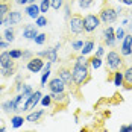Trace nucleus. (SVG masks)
<instances>
[{"mask_svg":"<svg viewBox=\"0 0 132 132\" xmlns=\"http://www.w3.org/2000/svg\"><path fill=\"white\" fill-rule=\"evenodd\" d=\"M11 121H12V126H14V128H20V126L23 125L24 119H23V117H18V116H17V117H14V119L11 120Z\"/></svg>","mask_w":132,"mask_h":132,"instance_id":"obj_26","label":"nucleus"},{"mask_svg":"<svg viewBox=\"0 0 132 132\" xmlns=\"http://www.w3.org/2000/svg\"><path fill=\"white\" fill-rule=\"evenodd\" d=\"M46 24H47V18H46L44 15H40V17L37 18V26L43 27V26H46Z\"/></svg>","mask_w":132,"mask_h":132,"instance_id":"obj_28","label":"nucleus"},{"mask_svg":"<svg viewBox=\"0 0 132 132\" xmlns=\"http://www.w3.org/2000/svg\"><path fill=\"white\" fill-rule=\"evenodd\" d=\"M9 8H11L9 3H6V2H2V3H0V20H3L5 15L9 12Z\"/></svg>","mask_w":132,"mask_h":132,"instance_id":"obj_20","label":"nucleus"},{"mask_svg":"<svg viewBox=\"0 0 132 132\" xmlns=\"http://www.w3.org/2000/svg\"><path fill=\"white\" fill-rule=\"evenodd\" d=\"M102 55H103V47H99V50H97V56L100 58Z\"/></svg>","mask_w":132,"mask_h":132,"instance_id":"obj_39","label":"nucleus"},{"mask_svg":"<svg viewBox=\"0 0 132 132\" xmlns=\"http://www.w3.org/2000/svg\"><path fill=\"white\" fill-rule=\"evenodd\" d=\"M73 84L76 87H82L85 85L88 80H90V70H88V65L87 62L80 64V62H76V65L73 67Z\"/></svg>","mask_w":132,"mask_h":132,"instance_id":"obj_1","label":"nucleus"},{"mask_svg":"<svg viewBox=\"0 0 132 132\" xmlns=\"http://www.w3.org/2000/svg\"><path fill=\"white\" fill-rule=\"evenodd\" d=\"M21 94H23L24 97H29V96L32 94V88H30L29 85H26V87H24V90H23V93H21Z\"/></svg>","mask_w":132,"mask_h":132,"instance_id":"obj_36","label":"nucleus"},{"mask_svg":"<svg viewBox=\"0 0 132 132\" xmlns=\"http://www.w3.org/2000/svg\"><path fill=\"white\" fill-rule=\"evenodd\" d=\"M68 96H67L65 93H53L52 94V103H55V105L58 106L59 109L61 108H65L67 105H68Z\"/></svg>","mask_w":132,"mask_h":132,"instance_id":"obj_6","label":"nucleus"},{"mask_svg":"<svg viewBox=\"0 0 132 132\" xmlns=\"http://www.w3.org/2000/svg\"><path fill=\"white\" fill-rule=\"evenodd\" d=\"M0 65L2 68H9V67H15V62L11 58L9 52H2L0 53Z\"/></svg>","mask_w":132,"mask_h":132,"instance_id":"obj_10","label":"nucleus"},{"mask_svg":"<svg viewBox=\"0 0 132 132\" xmlns=\"http://www.w3.org/2000/svg\"><path fill=\"white\" fill-rule=\"evenodd\" d=\"M123 84L126 90H132V67H128L123 73Z\"/></svg>","mask_w":132,"mask_h":132,"instance_id":"obj_14","label":"nucleus"},{"mask_svg":"<svg viewBox=\"0 0 132 132\" xmlns=\"http://www.w3.org/2000/svg\"><path fill=\"white\" fill-rule=\"evenodd\" d=\"M0 132H6V129H5L3 126H0Z\"/></svg>","mask_w":132,"mask_h":132,"instance_id":"obj_43","label":"nucleus"},{"mask_svg":"<svg viewBox=\"0 0 132 132\" xmlns=\"http://www.w3.org/2000/svg\"><path fill=\"white\" fill-rule=\"evenodd\" d=\"M26 67H27V70H29L30 73H38L41 68L44 67V61H43V58L37 56V58L29 59V62H27Z\"/></svg>","mask_w":132,"mask_h":132,"instance_id":"obj_8","label":"nucleus"},{"mask_svg":"<svg viewBox=\"0 0 132 132\" xmlns=\"http://www.w3.org/2000/svg\"><path fill=\"white\" fill-rule=\"evenodd\" d=\"M2 23H3V20H0V24H2Z\"/></svg>","mask_w":132,"mask_h":132,"instance_id":"obj_45","label":"nucleus"},{"mask_svg":"<svg viewBox=\"0 0 132 132\" xmlns=\"http://www.w3.org/2000/svg\"><path fill=\"white\" fill-rule=\"evenodd\" d=\"M99 23H100V18H99L97 15L88 14V15H85V18H84V30H85V32H93V30L97 29Z\"/></svg>","mask_w":132,"mask_h":132,"instance_id":"obj_5","label":"nucleus"},{"mask_svg":"<svg viewBox=\"0 0 132 132\" xmlns=\"http://www.w3.org/2000/svg\"><path fill=\"white\" fill-rule=\"evenodd\" d=\"M43 114H44V111H43V109H38V111H35V112H30L26 117V120L27 121H38V120L43 117Z\"/></svg>","mask_w":132,"mask_h":132,"instance_id":"obj_19","label":"nucleus"},{"mask_svg":"<svg viewBox=\"0 0 132 132\" xmlns=\"http://www.w3.org/2000/svg\"><path fill=\"white\" fill-rule=\"evenodd\" d=\"M38 56H46L50 62H55L56 59H58V56H56V49H49V50H44V52L38 53Z\"/></svg>","mask_w":132,"mask_h":132,"instance_id":"obj_18","label":"nucleus"},{"mask_svg":"<svg viewBox=\"0 0 132 132\" xmlns=\"http://www.w3.org/2000/svg\"><path fill=\"white\" fill-rule=\"evenodd\" d=\"M50 2H52V8L56 9V11L62 6V0H50Z\"/></svg>","mask_w":132,"mask_h":132,"instance_id":"obj_33","label":"nucleus"},{"mask_svg":"<svg viewBox=\"0 0 132 132\" xmlns=\"http://www.w3.org/2000/svg\"><path fill=\"white\" fill-rule=\"evenodd\" d=\"M38 35V32H37V27L34 26V24H26L24 29H23V37L27 38V40H35V37Z\"/></svg>","mask_w":132,"mask_h":132,"instance_id":"obj_13","label":"nucleus"},{"mask_svg":"<svg viewBox=\"0 0 132 132\" xmlns=\"http://www.w3.org/2000/svg\"><path fill=\"white\" fill-rule=\"evenodd\" d=\"M93 5V0H79V6L80 8H88Z\"/></svg>","mask_w":132,"mask_h":132,"instance_id":"obj_34","label":"nucleus"},{"mask_svg":"<svg viewBox=\"0 0 132 132\" xmlns=\"http://www.w3.org/2000/svg\"><path fill=\"white\" fill-rule=\"evenodd\" d=\"M120 132H132V125H126V126H121Z\"/></svg>","mask_w":132,"mask_h":132,"instance_id":"obj_37","label":"nucleus"},{"mask_svg":"<svg viewBox=\"0 0 132 132\" xmlns=\"http://www.w3.org/2000/svg\"><path fill=\"white\" fill-rule=\"evenodd\" d=\"M58 73H59V78L65 82V85L71 87V84H73V75H71V71L68 68H65V67H62V68L58 70Z\"/></svg>","mask_w":132,"mask_h":132,"instance_id":"obj_11","label":"nucleus"},{"mask_svg":"<svg viewBox=\"0 0 132 132\" xmlns=\"http://www.w3.org/2000/svg\"><path fill=\"white\" fill-rule=\"evenodd\" d=\"M11 58H12V59H20V58H21V56H23V52H21V50H11Z\"/></svg>","mask_w":132,"mask_h":132,"instance_id":"obj_29","label":"nucleus"},{"mask_svg":"<svg viewBox=\"0 0 132 132\" xmlns=\"http://www.w3.org/2000/svg\"><path fill=\"white\" fill-rule=\"evenodd\" d=\"M49 90L52 93H62L65 90V82L61 79L59 76H58V78H53V79L49 82Z\"/></svg>","mask_w":132,"mask_h":132,"instance_id":"obj_9","label":"nucleus"},{"mask_svg":"<svg viewBox=\"0 0 132 132\" xmlns=\"http://www.w3.org/2000/svg\"><path fill=\"white\" fill-rule=\"evenodd\" d=\"M90 62H91L93 68H99V67L102 65V59H100L99 56H93L91 59H90Z\"/></svg>","mask_w":132,"mask_h":132,"instance_id":"obj_25","label":"nucleus"},{"mask_svg":"<svg viewBox=\"0 0 132 132\" xmlns=\"http://www.w3.org/2000/svg\"><path fill=\"white\" fill-rule=\"evenodd\" d=\"M121 65H123V59H121V56H120L119 53L114 52V50L108 52V55H106V68H109V70H119Z\"/></svg>","mask_w":132,"mask_h":132,"instance_id":"obj_2","label":"nucleus"},{"mask_svg":"<svg viewBox=\"0 0 132 132\" xmlns=\"http://www.w3.org/2000/svg\"><path fill=\"white\" fill-rule=\"evenodd\" d=\"M46 37H47L46 34H38V35L35 37V43H37V44H43V43L46 41Z\"/></svg>","mask_w":132,"mask_h":132,"instance_id":"obj_31","label":"nucleus"},{"mask_svg":"<svg viewBox=\"0 0 132 132\" xmlns=\"http://www.w3.org/2000/svg\"><path fill=\"white\" fill-rule=\"evenodd\" d=\"M82 47H84L82 41H75L73 43V50H82Z\"/></svg>","mask_w":132,"mask_h":132,"instance_id":"obj_35","label":"nucleus"},{"mask_svg":"<svg viewBox=\"0 0 132 132\" xmlns=\"http://www.w3.org/2000/svg\"><path fill=\"white\" fill-rule=\"evenodd\" d=\"M103 37H105L106 44L108 46H112L114 41H116V32H114V29L112 27H106L105 32H103Z\"/></svg>","mask_w":132,"mask_h":132,"instance_id":"obj_15","label":"nucleus"},{"mask_svg":"<svg viewBox=\"0 0 132 132\" xmlns=\"http://www.w3.org/2000/svg\"><path fill=\"white\" fill-rule=\"evenodd\" d=\"M41 103L44 106H50L52 105V96H44V97L41 99Z\"/></svg>","mask_w":132,"mask_h":132,"instance_id":"obj_30","label":"nucleus"},{"mask_svg":"<svg viewBox=\"0 0 132 132\" xmlns=\"http://www.w3.org/2000/svg\"><path fill=\"white\" fill-rule=\"evenodd\" d=\"M15 3L17 5H26V3H29V0H15Z\"/></svg>","mask_w":132,"mask_h":132,"instance_id":"obj_38","label":"nucleus"},{"mask_svg":"<svg viewBox=\"0 0 132 132\" xmlns=\"http://www.w3.org/2000/svg\"><path fill=\"white\" fill-rule=\"evenodd\" d=\"M23 56H24V58H29V56H30V52H24L23 53Z\"/></svg>","mask_w":132,"mask_h":132,"instance_id":"obj_41","label":"nucleus"},{"mask_svg":"<svg viewBox=\"0 0 132 132\" xmlns=\"http://www.w3.org/2000/svg\"><path fill=\"white\" fill-rule=\"evenodd\" d=\"M0 40H2V37H0Z\"/></svg>","mask_w":132,"mask_h":132,"instance_id":"obj_46","label":"nucleus"},{"mask_svg":"<svg viewBox=\"0 0 132 132\" xmlns=\"http://www.w3.org/2000/svg\"><path fill=\"white\" fill-rule=\"evenodd\" d=\"M5 38H6V41H14V30L12 29H6L5 30Z\"/></svg>","mask_w":132,"mask_h":132,"instance_id":"obj_27","label":"nucleus"},{"mask_svg":"<svg viewBox=\"0 0 132 132\" xmlns=\"http://www.w3.org/2000/svg\"><path fill=\"white\" fill-rule=\"evenodd\" d=\"M121 2H123L125 5H128V6H131L132 5V0H121Z\"/></svg>","mask_w":132,"mask_h":132,"instance_id":"obj_40","label":"nucleus"},{"mask_svg":"<svg viewBox=\"0 0 132 132\" xmlns=\"http://www.w3.org/2000/svg\"><path fill=\"white\" fill-rule=\"evenodd\" d=\"M114 85H123V73H120V71H116L114 73Z\"/></svg>","mask_w":132,"mask_h":132,"instance_id":"obj_23","label":"nucleus"},{"mask_svg":"<svg viewBox=\"0 0 132 132\" xmlns=\"http://www.w3.org/2000/svg\"><path fill=\"white\" fill-rule=\"evenodd\" d=\"M27 132H30V131H27Z\"/></svg>","mask_w":132,"mask_h":132,"instance_id":"obj_47","label":"nucleus"},{"mask_svg":"<svg viewBox=\"0 0 132 132\" xmlns=\"http://www.w3.org/2000/svg\"><path fill=\"white\" fill-rule=\"evenodd\" d=\"M93 47H94V41H87L82 47V55H88L93 50Z\"/></svg>","mask_w":132,"mask_h":132,"instance_id":"obj_21","label":"nucleus"},{"mask_svg":"<svg viewBox=\"0 0 132 132\" xmlns=\"http://www.w3.org/2000/svg\"><path fill=\"white\" fill-rule=\"evenodd\" d=\"M68 27H70V32L71 34H82L84 32V18L80 17L79 14H73L70 17V21H68Z\"/></svg>","mask_w":132,"mask_h":132,"instance_id":"obj_3","label":"nucleus"},{"mask_svg":"<svg viewBox=\"0 0 132 132\" xmlns=\"http://www.w3.org/2000/svg\"><path fill=\"white\" fill-rule=\"evenodd\" d=\"M29 3H35V0H29Z\"/></svg>","mask_w":132,"mask_h":132,"instance_id":"obj_44","label":"nucleus"},{"mask_svg":"<svg viewBox=\"0 0 132 132\" xmlns=\"http://www.w3.org/2000/svg\"><path fill=\"white\" fill-rule=\"evenodd\" d=\"M125 37H126V35H125V30H123L121 27H119V29L116 30V38H117V40H123Z\"/></svg>","mask_w":132,"mask_h":132,"instance_id":"obj_32","label":"nucleus"},{"mask_svg":"<svg viewBox=\"0 0 132 132\" xmlns=\"http://www.w3.org/2000/svg\"><path fill=\"white\" fill-rule=\"evenodd\" d=\"M0 47L3 49V47H6V43H0Z\"/></svg>","mask_w":132,"mask_h":132,"instance_id":"obj_42","label":"nucleus"},{"mask_svg":"<svg viewBox=\"0 0 132 132\" xmlns=\"http://www.w3.org/2000/svg\"><path fill=\"white\" fill-rule=\"evenodd\" d=\"M100 20L106 23V24H109V23H114L116 20H117V11L114 9V8H111L109 5L108 6H103L102 9H100Z\"/></svg>","mask_w":132,"mask_h":132,"instance_id":"obj_4","label":"nucleus"},{"mask_svg":"<svg viewBox=\"0 0 132 132\" xmlns=\"http://www.w3.org/2000/svg\"><path fill=\"white\" fill-rule=\"evenodd\" d=\"M50 6H52V2H50V0H41V5H40V11H41V12H43V14H44V12H47Z\"/></svg>","mask_w":132,"mask_h":132,"instance_id":"obj_22","label":"nucleus"},{"mask_svg":"<svg viewBox=\"0 0 132 132\" xmlns=\"http://www.w3.org/2000/svg\"><path fill=\"white\" fill-rule=\"evenodd\" d=\"M131 53H132V35H126L125 41H123V46H121V55L128 56Z\"/></svg>","mask_w":132,"mask_h":132,"instance_id":"obj_12","label":"nucleus"},{"mask_svg":"<svg viewBox=\"0 0 132 132\" xmlns=\"http://www.w3.org/2000/svg\"><path fill=\"white\" fill-rule=\"evenodd\" d=\"M8 20H9L11 24H18L23 20V15H21V12H18V11H11L9 15H8Z\"/></svg>","mask_w":132,"mask_h":132,"instance_id":"obj_17","label":"nucleus"},{"mask_svg":"<svg viewBox=\"0 0 132 132\" xmlns=\"http://www.w3.org/2000/svg\"><path fill=\"white\" fill-rule=\"evenodd\" d=\"M0 73L5 76V78H9V76H12L14 73H15V67H9V68H2L0 70Z\"/></svg>","mask_w":132,"mask_h":132,"instance_id":"obj_24","label":"nucleus"},{"mask_svg":"<svg viewBox=\"0 0 132 132\" xmlns=\"http://www.w3.org/2000/svg\"><path fill=\"white\" fill-rule=\"evenodd\" d=\"M40 97H43L41 91L32 93V94L27 97V100H26V103H24V106H23V109H24V111H30V109H34L35 106L38 105V102L41 100Z\"/></svg>","mask_w":132,"mask_h":132,"instance_id":"obj_7","label":"nucleus"},{"mask_svg":"<svg viewBox=\"0 0 132 132\" xmlns=\"http://www.w3.org/2000/svg\"><path fill=\"white\" fill-rule=\"evenodd\" d=\"M26 12H27V15H29L30 18H38L41 11H40V6H37L35 3H30V5L26 8Z\"/></svg>","mask_w":132,"mask_h":132,"instance_id":"obj_16","label":"nucleus"}]
</instances>
